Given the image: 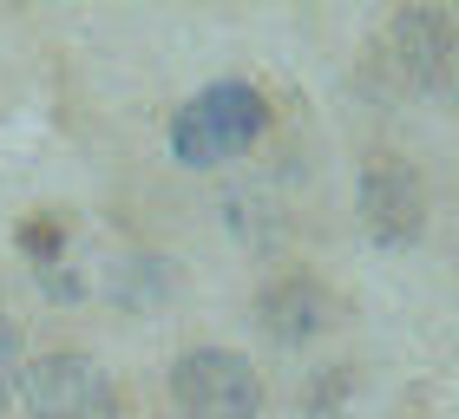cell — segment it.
I'll return each mask as SVG.
<instances>
[{"label": "cell", "mask_w": 459, "mask_h": 419, "mask_svg": "<svg viewBox=\"0 0 459 419\" xmlns=\"http://www.w3.org/2000/svg\"><path fill=\"white\" fill-rule=\"evenodd\" d=\"M27 413L33 419H118V393L99 361L59 347L27 367Z\"/></svg>", "instance_id": "cell-4"}, {"label": "cell", "mask_w": 459, "mask_h": 419, "mask_svg": "<svg viewBox=\"0 0 459 419\" xmlns=\"http://www.w3.org/2000/svg\"><path fill=\"white\" fill-rule=\"evenodd\" d=\"M342 393H348V367H328V373H322V387L308 393V413H316V419H328V413H335V400H342Z\"/></svg>", "instance_id": "cell-9"}, {"label": "cell", "mask_w": 459, "mask_h": 419, "mask_svg": "<svg viewBox=\"0 0 459 419\" xmlns=\"http://www.w3.org/2000/svg\"><path fill=\"white\" fill-rule=\"evenodd\" d=\"M13 381H20V328H13V314L0 308V406H7Z\"/></svg>", "instance_id": "cell-7"}, {"label": "cell", "mask_w": 459, "mask_h": 419, "mask_svg": "<svg viewBox=\"0 0 459 419\" xmlns=\"http://www.w3.org/2000/svg\"><path fill=\"white\" fill-rule=\"evenodd\" d=\"M20 249H27V256H39V262H53V256H59V217L27 223V229H20Z\"/></svg>", "instance_id": "cell-8"}, {"label": "cell", "mask_w": 459, "mask_h": 419, "mask_svg": "<svg viewBox=\"0 0 459 419\" xmlns=\"http://www.w3.org/2000/svg\"><path fill=\"white\" fill-rule=\"evenodd\" d=\"M269 124V105L256 86H243V79H223V86L197 92L184 112L171 118V151L184 164H217L230 151H243V144H256Z\"/></svg>", "instance_id": "cell-1"}, {"label": "cell", "mask_w": 459, "mask_h": 419, "mask_svg": "<svg viewBox=\"0 0 459 419\" xmlns=\"http://www.w3.org/2000/svg\"><path fill=\"white\" fill-rule=\"evenodd\" d=\"M381 66L401 92H453L459 86V20L440 7H407L381 33Z\"/></svg>", "instance_id": "cell-2"}, {"label": "cell", "mask_w": 459, "mask_h": 419, "mask_svg": "<svg viewBox=\"0 0 459 419\" xmlns=\"http://www.w3.org/2000/svg\"><path fill=\"white\" fill-rule=\"evenodd\" d=\"M171 393L184 419H256L263 413V381L243 354L230 347H197L184 354L178 373H171Z\"/></svg>", "instance_id": "cell-3"}, {"label": "cell", "mask_w": 459, "mask_h": 419, "mask_svg": "<svg viewBox=\"0 0 459 419\" xmlns=\"http://www.w3.org/2000/svg\"><path fill=\"white\" fill-rule=\"evenodd\" d=\"M256 321L276 334V341H308V334H322L335 321V295H328L308 269H289V276H276L256 295Z\"/></svg>", "instance_id": "cell-6"}, {"label": "cell", "mask_w": 459, "mask_h": 419, "mask_svg": "<svg viewBox=\"0 0 459 419\" xmlns=\"http://www.w3.org/2000/svg\"><path fill=\"white\" fill-rule=\"evenodd\" d=\"M361 223L374 243H413L427 223V184L407 158L374 151L361 164Z\"/></svg>", "instance_id": "cell-5"}]
</instances>
